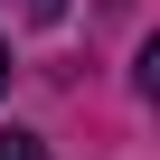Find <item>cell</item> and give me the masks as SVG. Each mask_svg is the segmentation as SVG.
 Here are the masks:
<instances>
[{
	"instance_id": "obj_1",
	"label": "cell",
	"mask_w": 160,
	"mask_h": 160,
	"mask_svg": "<svg viewBox=\"0 0 160 160\" xmlns=\"http://www.w3.org/2000/svg\"><path fill=\"white\" fill-rule=\"evenodd\" d=\"M0 160H47V141H28V132H0Z\"/></svg>"
},
{
	"instance_id": "obj_2",
	"label": "cell",
	"mask_w": 160,
	"mask_h": 160,
	"mask_svg": "<svg viewBox=\"0 0 160 160\" xmlns=\"http://www.w3.org/2000/svg\"><path fill=\"white\" fill-rule=\"evenodd\" d=\"M57 10H66V0H28V19H57Z\"/></svg>"
},
{
	"instance_id": "obj_3",
	"label": "cell",
	"mask_w": 160,
	"mask_h": 160,
	"mask_svg": "<svg viewBox=\"0 0 160 160\" xmlns=\"http://www.w3.org/2000/svg\"><path fill=\"white\" fill-rule=\"evenodd\" d=\"M0 85H10V47H0Z\"/></svg>"
}]
</instances>
